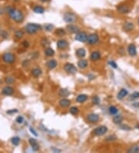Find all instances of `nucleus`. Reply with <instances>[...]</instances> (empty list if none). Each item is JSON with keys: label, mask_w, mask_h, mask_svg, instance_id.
<instances>
[{"label": "nucleus", "mask_w": 139, "mask_h": 153, "mask_svg": "<svg viewBox=\"0 0 139 153\" xmlns=\"http://www.w3.org/2000/svg\"><path fill=\"white\" fill-rule=\"evenodd\" d=\"M7 13L9 16V17L15 21L17 23H22L24 20V15L22 13V11H20L19 9H17L16 8H13L12 6H9L6 9Z\"/></svg>", "instance_id": "1"}, {"label": "nucleus", "mask_w": 139, "mask_h": 153, "mask_svg": "<svg viewBox=\"0 0 139 153\" xmlns=\"http://www.w3.org/2000/svg\"><path fill=\"white\" fill-rule=\"evenodd\" d=\"M41 29L42 27L39 25L36 24V23H28L25 26V30L29 34H35Z\"/></svg>", "instance_id": "2"}, {"label": "nucleus", "mask_w": 139, "mask_h": 153, "mask_svg": "<svg viewBox=\"0 0 139 153\" xmlns=\"http://www.w3.org/2000/svg\"><path fill=\"white\" fill-rule=\"evenodd\" d=\"M77 19V15L73 12H67L63 15V20L69 24L75 23Z\"/></svg>", "instance_id": "3"}, {"label": "nucleus", "mask_w": 139, "mask_h": 153, "mask_svg": "<svg viewBox=\"0 0 139 153\" xmlns=\"http://www.w3.org/2000/svg\"><path fill=\"white\" fill-rule=\"evenodd\" d=\"M2 59H3V62H5L6 64H13L16 60V57L12 53H6L3 55Z\"/></svg>", "instance_id": "4"}, {"label": "nucleus", "mask_w": 139, "mask_h": 153, "mask_svg": "<svg viewBox=\"0 0 139 153\" xmlns=\"http://www.w3.org/2000/svg\"><path fill=\"white\" fill-rule=\"evenodd\" d=\"M99 41V36L96 33H92L87 36V43L90 45H94L96 44Z\"/></svg>", "instance_id": "5"}, {"label": "nucleus", "mask_w": 139, "mask_h": 153, "mask_svg": "<svg viewBox=\"0 0 139 153\" xmlns=\"http://www.w3.org/2000/svg\"><path fill=\"white\" fill-rule=\"evenodd\" d=\"M64 70H65L66 72H67V73L70 74H76L77 71V67H76L73 64H70V63L65 64V65H64Z\"/></svg>", "instance_id": "6"}, {"label": "nucleus", "mask_w": 139, "mask_h": 153, "mask_svg": "<svg viewBox=\"0 0 139 153\" xmlns=\"http://www.w3.org/2000/svg\"><path fill=\"white\" fill-rule=\"evenodd\" d=\"M87 36H88L85 32H78L77 33H76L75 39L80 43H85V42H87Z\"/></svg>", "instance_id": "7"}, {"label": "nucleus", "mask_w": 139, "mask_h": 153, "mask_svg": "<svg viewBox=\"0 0 139 153\" xmlns=\"http://www.w3.org/2000/svg\"><path fill=\"white\" fill-rule=\"evenodd\" d=\"M107 131H108V128L106 126L101 125V126L96 128L94 131V133L97 136H101V135H104V134H106Z\"/></svg>", "instance_id": "8"}, {"label": "nucleus", "mask_w": 139, "mask_h": 153, "mask_svg": "<svg viewBox=\"0 0 139 153\" xmlns=\"http://www.w3.org/2000/svg\"><path fill=\"white\" fill-rule=\"evenodd\" d=\"M87 119L88 122L94 124V123H97L99 121V115H97V114H94V113H92V114H90V115H87Z\"/></svg>", "instance_id": "9"}, {"label": "nucleus", "mask_w": 139, "mask_h": 153, "mask_svg": "<svg viewBox=\"0 0 139 153\" xmlns=\"http://www.w3.org/2000/svg\"><path fill=\"white\" fill-rule=\"evenodd\" d=\"M117 10L118 13H122V14H125V13H127L130 12L131 9L127 6V5H124V4H121L120 6H118L117 7Z\"/></svg>", "instance_id": "10"}, {"label": "nucleus", "mask_w": 139, "mask_h": 153, "mask_svg": "<svg viewBox=\"0 0 139 153\" xmlns=\"http://www.w3.org/2000/svg\"><path fill=\"white\" fill-rule=\"evenodd\" d=\"M57 48L59 49H65L68 47V43L65 39H60L57 41Z\"/></svg>", "instance_id": "11"}, {"label": "nucleus", "mask_w": 139, "mask_h": 153, "mask_svg": "<svg viewBox=\"0 0 139 153\" xmlns=\"http://www.w3.org/2000/svg\"><path fill=\"white\" fill-rule=\"evenodd\" d=\"M127 52L129 54L130 56L131 57H134L137 54V49H136V46L134 44H130L127 47Z\"/></svg>", "instance_id": "12"}, {"label": "nucleus", "mask_w": 139, "mask_h": 153, "mask_svg": "<svg viewBox=\"0 0 139 153\" xmlns=\"http://www.w3.org/2000/svg\"><path fill=\"white\" fill-rule=\"evenodd\" d=\"M2 93L4 95H8V96L9 95H12L14 93V89L12 87H10V86H6V87H5L3 89Z\"/></svg>", "instance_id": "13"}, {"label": "nucleus", "mask_w": 139, "mask_h": 153, "mask_svg": "<svg viewBox=\"0 0 139 153\" xmlns=\"http://www.w3.org/2000/svg\"><path fill=\"white\" fill-rule=\"evenodd\" d=\"M29 142L30 145L32 146L33 150H34V151H38V150L39 149V144L37 143V141H36L35 138H29Z\"/></svg>", "instance_id": "14"}, {"label": "nucleus", "mask_w": 139, "mask_h": 153, "mask_svg": "<svg viewBox=\"0 0 139 153\" xmlns=\"http://www.w3.org/2000/svg\"><path fill=\"white\" fill-rule=\"evenodd\" d=\"M59 105L62 108H67L70 105V100L67 98H62L59 101Z\"/></svg>", "instance_id": "15"}, {"label": "nucleus", "mask_w": 139, "mask_h": 153, "mask_svg": "<svg viewBox=\"0 0 139 153\" xmlns=\"http://www.w3.org/2000/svg\"><path fill=\"white\" fill-rule=\"evenodd\" d=\"M134 27V25L133 23L131 22H125L123 25V29L124 30L127 31V32H129V31H131Z\"/></svg>", "instance_id": "16"}, {"label": "nucleus", "mask_w": 139, "mask_h": 153, "mask_svg": "<svg viewBox=\"0 0 139 153\" xmlns=\"http://www.w3.org/2000/svg\"><path fill=\"white\" fill-rule=\"evenodd\" d=\"M67 30L71 33H77L78 32H80V29L78 26H75V25H73V24H70L67 26Z\"/></svg>", "instance_id": "17"}, {"label": "nucleus", "mask_w": 139, "mask_h": 153, "mask_svg": "<svg viewBox=\"0 0 139 153\" xmlns=\"http://www.w3.org/2000/svg\"><path fill=\"white\" fill-rule=\"evenodd\" d=\"M128 94V91L125 89V88H122L117 94V99L119 100H122L124 99Z\"/></svg>", "instance_id": "18"}, {"label": "nucleus", "mask_w": 139, "mask_h": 153, "mask_svg": "<svg viewBox=\"0 0 139 153\" xmlns=\"http://www.w3.org/2000/svg\"><path fill=\"white\" fill-rule=\"evenodd\" d=\"M123 121V116L119 114H116L113 118V122L116 125H120Z\"/></svg>", "instance_id": "19"}, {"label": "nucleus", "mask_w": 139, "mask_h": 153, "mask_svg": "<svg viewBox=\"0 0 139 153\" xmlns=\"http://www.w3.org/2000/svg\"><path fill=\"white\" fill-rule=\"evenodd\" d=\"M33 10L34 13H38V14H42L44 12H45V8L42 6H35L33 8Z\"/></svg>", "instance_id": "20"}, {"label": "nucleus", "mask_w": 139, "mask_h": 153, "mask_svg": "<svg viewBox=\"0 0 139 153\" xmlns=\"http://www.w3.org/2000/svg\"><path fill=\"white\" fill-rule=\"evenodd\" d=\"M100 58H101V54L98 51H94V52H93L90 55V60L92 61H97L100 60Z\"/></svg>", "instance_id": "21"}, {"label": "nucleus", "mask_w": 139, "mask_h": 153, "mask_svg": "<svg viewBox=\"0 0 139 153\" xmlns=\"http://www.w3.org/2000/svg\"><path fill=\"white\" fill-rule=\"evenodd\" d=\"M57 66V62L55 60H50L47 63H46V67H47L50 70H54Z\"/></svg>", "instance_id": "22"}, {"label": "nucleus", "mask_w": 139, "mask_h": 153, "mask_svg": "<svg viewBox=\"0 0 139 153\" xmlns=\"http://www.w3.org/2000/svg\"><path fill=\"white\" fill-rule=\"evenodd\" d=\"M77 66L80 69H85L88 66V62H87V60H84V59L80 60L77 63Z\"/></svg>", "instance_id": "23"}, {"label": "nucleus", "mask_w": 139, "mask_h": 153, "mask_svg": "<svg viewBox=\"0 0 139 153\" xmlns=\"http://www.w3.org/2000/svg\"><path fill=\"white\" fill-rule=\"evenodd\" d=\"M86 50L83 48H80L76 51V55L80 58H83L86 56Z\"/></svg>", "instance_id": "24"}, {"label": "nucleus", "mask_w": 139, "mask_h": 153, "mask_svg": "<svg viewBox=\"0 0 139 153\" xmlns=\"http://www.w3.org/2000/svg\"><path fill=\"white\" fill-rule=\"evenodd\" d=\"M87 94H80L77 96V97L76 98V100L78 103H83L87 100Z\"/></svg>", "instance_id": "25"}, {"label": "nucleus", "mask_w": 139, "mask_h": 153, "mask_svg": "<svg viewBox=\"0 0 139 153\" xmlns=\"http://www.w3.org/2000/svg\"><path fill=\"white\" fill-rule=\"evenodd\" d=\"M55 54V51L51 47H46L45 49V55L46 57H53Z\"/></svg>", "instance_id": "26"}, {"label": "nucleus", "mask_w": 139, "mask_h": 153, "mask_svg": "<svg viewBox=\"0 0 139 153\" xmlns=\"http://www.w3.org/2000/svg\"><path fill=\"white\" fill-rule=\"evenodd\" d=\"M31 74H32L33 77L36 78V77H39L42 74V70L40 69H39V68H35V69L32 70Z\"/></svg>", "instance_id": "27"}, {"label": "nucleus", "mask_w": 139, "mask_h": 153, "mask_svg": "<svg viewBox=\"0 0 139 153\" xmlns=\"http://www.w3.org/2000/svg\"><path fill=\"white\" fill-rule=\"evenodd\" d=\"M127 152H129V153H137V152H139V146L137 145H132L131 147H130L128 148Z\"/></svg>", "instance_id": "28"}, {"label": "nucleus", "mask_w": 139, "mask_h": 153, "mask_svg": "<svg viewBox=\"0 0 139 153\" xmlns=\"http://www.w3.org/2000/svg\"><path fill=\"white\" fill-rule=\"evenodd\" d=\"M69 94H70V92H69V90H68L67 89H66V88H62V89H60V91H59V95H60V97H67Z\"/></svg>", "instance_id": "29"}, {"label": "nucleus", "mask_w": 139, "mask_h": 153, "mask_svg": "<svg viewBox=\"0 0 139 153\" xmlns=\"http://www.w3.org/2000/svg\"><path fill=\"white\" fill-rule=\"evenodd\" d=\"M55 33L57 36H65L66 35V31L64 29H62V28H59L57 29L56 31H55Z\"/></svg>", "instance_id": "30"}, {"label": "nucleus", "mask_w": 139, "mask_h": 153, "mask_svg": "<svg viewBox=\"0 0 139 153\" xmlns=\"http://www.w3.org/2000/svg\"><path fill=\"white\" fill-rule=\"evenodd\" d=\"M108 110H109V113H110L111 115H115L116 114L118 113V109H117V108L115 107V106H111V107L109 108Z\"/></svg>", "instance_id": "31"}, {"label": "nucleus", "mask_w": 139, "mask_h": 153, "mask_svg": "<svg viewBox=\"0 0 139 153\" xmlns=\"http://www.w3.org/2000/svg\"><path fill=\"white\" fill-rule=\"evenodd\" d=\"M100 98L98 96H94L92 98V103L94 104V105H98L100 104Z\"/></svg>", "instance_id": "32"}, {"label": "nucleus", "mask_w": 139, "mask_h": 153, "mask_svg": "<svg viewBox=\"0 0 139 153\" xmlns=\"http://www.w3.org/2000/svg\"><path fill=\"white\" fill-rule=\"evenodd\" d=\"M11 141L12 143L14 145H19V143H20V138L19 137H13L12 139H11Z\"/></svg>", "instance_id": "33"}, {"label": "nucleus", "mask_w": 139, "mask_h": 153, "mask_svg": "<svg viewBox=\"0 0 139 153\" xmlns=\"http://www.w3.org/2000/svg\"><path fill=\"white\" fill-rule=\"evenodd\" d=\"M70 114H72L73 115H77L79 113V109L77 107H71L70 108Z\"/></svg>", "instance_id": "34"}, {"label": "nucleus", "mask_w": 139, "mask_h": 153, "mask_svg": "<svg viewBox=\"0 0 139 153\" xmlns=\"http://www.w3.org/2000/svg\"><path fill=\"white\" fill-rule=\"evenodd\" d=\"M23 36H24V33L22 30H18L15 33V36L17 39H21V38H23Z\"/></svg>", "instance_id": "35"}, {"label": "nucleus", "mask_w": 139, "mask_h": 153, "mask_svg": "<svg viewBox=\"0 0 139 153\" xmlns=\"http://www.w3.org/2000/svg\"><path fill=\"white\" fill-rule=\"evenodd\" d=\"M41 44H42V46H44V47H48V46H49V44H50V42L46 39V38H43V39H42V40H41Z\"/></svg>", "instance_id": "36"}, {"label": "nucleus", "mask_w": 139, "mask_h": 153, "mask_svg": "<svg viewBox=\"0 0 139 153\" xmlns=\"http://www.w3.org/2000/svg\"><path fill=\"white\" fill-rule=\"evenodd\" d=\"M44 28H45V29L46 30V31H48V32H50V31H52L53 30V29H54V25H52V24H46L45 26H44Z\"/></svg>", "instance_id": "37"}, {"label": "nucleus", "mask_w": 139, "mask_h": 153, "mask_svg": "<svg viewBox=\"0 0 139 153\" xmlns=\"http://www.w3.org/2000/svg\"><path fill=\"white\" fill-rule=\"evenodd\" d=\"M14 81H15V79L13 77H6V83L7 84H12L14 83Z\"/></svg>", "instance_id": "38"}, {"label": "nucleus", "mask_w": 139, "mask_h": 153, "mask_svg": "<svg viewBox=\"0 0 139 153\" xmlns=\"http://www.w3.org/2000/svg\"><path fill=\"white\" fill-rule=\"evenodd\" d=\"M139 98V92H134L131 95V100H134V99H137Z\"/></svg>", "instance_id": "39"}, {"label": "nucleus", "mask_w": 139, "mask_h": 153, "mask_svg": "<svg viewBox=\"0 0 139 153\" xmlns=\"http://www.w3.org/2000/svg\"><path fill=\"white\" fill-rule=\"evenodd\" d=\"M16 121L18 124H23V121H24V118H23V116H19V117H17V118H16Z\"/></svg>", "instance_id": "40"}, {"label": "nucleus", "mask_w": 139, "mask_h": 153, "mask_svg": "<svg viewBox=\"0 0 139 153\" xmlns=\"http://www.w3.org/2000/svg\"><path fill=\"white\" fill-rule=\"evenodd\" d=\"M115 139H117V137L115 135H111V136L106 138V141H113V140H115Z\"/></svg>", "instance_id": "41"}, {"label": "nucleus", "mask_w": 139, "mask_h": 153, "mask_svg": "<svg viewBox=\"0 0 139 153\" xmlns=\"http://www.w3.org/2000/svg\"><path fill=\"white\" fill-rule=\"evenodd\" d=\"M121 128L123 129V130H127V131L131 129L129 126H127V125H121Z\"/></svg>", "instance_id": "42"}, {"label": "nucleus", "mask_w": 139, "mask_h": 153, "mask_svg": "<svg viewBox=\"0 0 139 153\" xmlns=\"http://www.w3.org/2000/svg\"><path fill=\"white\" fill-rule=\"evenodd\" d=\"M109 64H110L112 67H114V68H117V64H116L115 62H114V61H110V62H109Z\"/></svg>", "instance_id": "43"}, {"label": "nucleus", "mask_w": 139, "mask_h": 153, "mask_svg": "<svg viewBox=\"0 0 139 153\" xmlns=\"http://www.w3.org/2000/svg\"><path fill=\"white\" fill-rule=\"evenodd\" d=\"M29 130H30V131H31V132H32V133H33V135H34L35 136H38V135H37L36 131H35V130H34L33 128H29Z\"/></svg>", "instance_id": "44"}, {"label": "nucleus", "mask_w": 139, "mask_h": 153, "mask_svg": "<svg viewBox=\"0 0 139 153\" xmlns=\"http://www.w3.org/2000/svg\"><path fill=\"white\" fill-rule=\"evenodd\" d=\"M18 111L17 110H12V111H7L6 113L7 114H11V113H15V112H17Z\"/></svg>", "instance_id": "45"}, {"label": "nucleus", "mask_w": 139, "mask_h": 153, "mask_svg": "<svg viewBox=\"0 0 139 153\" xmlns=\"http://www.w3.org/2000/svg\"><path fill=\"white\" fill-rule=\"evenodd\" d=\"M40 2H42V3H46L48 1V0H39Z\"/></svg>", "instance_id": "46"}, {"label": "nucleus", "mask_w": 139, "mask_h": 153, "mask_svg": "<svg viewBox=\"0 0 139 153\" xmlns=\"http://www.w3.org/2000/svg\"><path fill=\"white\" fill-rule=\"evenodd\" d=\"M13 1H15V2H18V1H19V0H13Z\"/></svg>", "instance_id": "47"}, {"label": "nucleus", "mask_w": 139, "mask_h": 153, "mask_svg": "<svg viewBox=\"0 0 139 153\" xmlns=\"http://www.w3.org/2000/svg\"><path fill=\"white\" fill-rule=\"evenodd\" d=\"M2 84V80H0V84Z\"/></svg>", "instance_id": "48"}, {"label": "nucleus", "mask_w": 139, "mask_h": 153, "mask_svg": "<svg viewBox=\"0 0 139 153\" xmlns=\"http://www.w3.org/2000/svg\"><path fill=\"white\" fill-rule=\"evenodd\" d=\"M137 23H138V25H139V19H138V20H137Z\"/></svg>", "instance_id": "49"}]
</instances>
